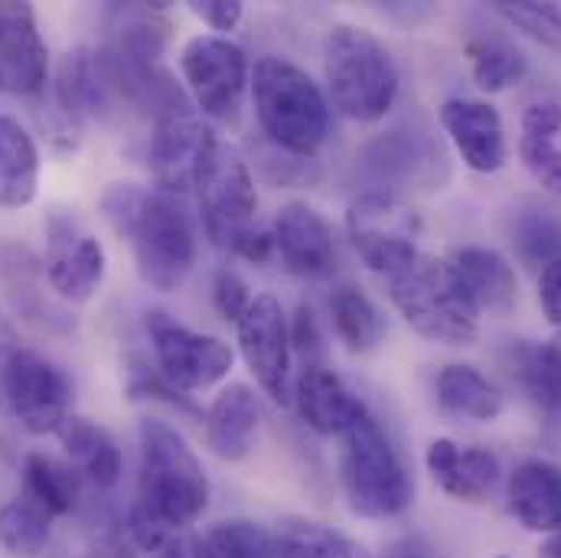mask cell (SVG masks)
Here are the masks:
<instances>
[{"instance_id":"7","label":"cell","mask_w":561,"mask_h":558,"mask_svg":"<svg viewBox=\"0 0 561 558\" xmlns=\"http://www.w3.org/2000/svg\"><path fill=\"white\" fill-rule=\"evenodd\" d=\"M389 297L405 323L424 340L470 346L480 337V314L450 275L447 262L419 252L405 269L389 275Z\"/></svg>"},{"instance_id":"24","label":"cell","mask_w":561,"mask_h":558,"mask_svg":"<svg viewBox=\"0 0 561 558\" xmlns=\"http://www.w3.org/2000/svg\"><path fill=\"white\" fill-rule=\"evenodd\" d=\"M255 434H259V399H255V392L242 383L226 386L206 412L209 447L222 460H242V457H249Z\"/></svg>"},{"instance_id":"26","label":"cell","mask_w":561,"mask_h":558,"mask_svg":"<svg viewBox=\"0 0 561 558\" xmlns=\"http://www.w3.org/2000/svg\"><path fill=\"white\" fill-rule=\"evenodd\" d=\"M513 376L539 409L549 431H561V343H516L513 346Z\"/></svg>"},{"instance_id":"46","label":"cell","mask_w":561,"mask_h":558,"mask_svg":"<svg viewBox=\"0 0 561 558\" xmlns=\"http://www.w3.org/2000/svg\"><path fill=\"white\" fill-rule=\"evenodd\" d=\"M542 558H561V533H556V536L542 546Z\"/></svg>"},{"instance_id":"38","label":"cell","mask_w":561,"mask_h":558,"mask_svg":"<svg viewBox=\"0 0 561 558\" xmlns=\"http://www.w3.org/2000/svg\"><path fill=\"white\" fill-rule=\"evenodd\" d=\"M125 376H128L125 389H128V396H131V399H153V402H163V406H170V409H180V412H186V415L199 419V409L190 402V396H186V392H180L173 383H167V376H163L157 366H150L147 360L131 356V360H128Z\"/></svg>"},{"instance_id":"37","label":"cell","mask_w":561,"mask_h":558,"mask_svg":"<svg viewBox=\"0 0 561 558\" xmlns=\"http://www.w3.org/2000/svg\"><path fill=\"white\" fill-rule=\"evenodd\" d=\"M493 13L503 16L510 26L526 33L529 39L542 43L546 49L561 53V3H539V0H500Z\"/></svg>"},{"instance_id":"27","label":"cell","mask_w":561,"mask_h":558,"mask_svg":"<svg viewBox=\"0 0 561 558\" xmlns=\"http://www.w3.org/2000/svg\"><path fill=\"white\" fill-rule=\"evenodd\" d=\"M39 150L33 135L10 115H0V209H20L36 200Z\"/></svg>"},{"instance_id":"3","label":"cell","mask_w":561,"mask_h":558,"mask_svg":"<svg viewBox=\"0 0 561 558\" xmlns=\"http://www.w3.org/2000/svg\"><path fill=\"white\" fill-rule=\"evenodd\" d=\"M196 200L209 242L229 255L265 265L275 252L272 232L255 223L259 193L249 160L236 144L219 140L196 180Z\"/></svg>"},{"instance_id":"4","label":"cell","mask_w":561,"mask_h":558,"mask_svg":"<svg viewBox=\"0 0 561 558\" xmlns=\"http://www.w3.org/2000/svg\"><path fill=\"white\" fill-rule=\"evenodd\" d=\"M323 76L333 109L359 125L386 118L399 99L396 56L363 26H336L327 36Z\"/></svg>"},{"instance_id":"9","label":"cell","mask_w":561,"mask_h":558,"mask_svg":"<svg viewBox=\"0 0 561 558\" xmlns=\"http://www.w3.org/2000/svg\"><path fill=\"white\" fill-rule=\"evenodd\" d=\"M369 190L382 193H431L450 180L444 144L424 122H402L369 140L356 157Z\"/></svg>"},{"instance_id":"41","label":"cell","mask_w":561,"mask_h":558,"mask_svg":"<svg viewBox=\"0 0 561 558\" xmlns=\"http://www.w3.org/2000/svg\"><path fill=\"white\" fill-rule=\"evenodd\" d=\"M290 346L300 353L304 366L307 363H323L320 353H323V340H320V330H317V320L307 307L297 310L294 317V327H290Z\"/></svg>"},{"instance_id":"30","label":"cell","mask_w":561,"mask_h":558,"mask_svg":"<svg viewBox=\"0 0 561 558\" xmlns=\"http://www.w3.org/2000/svg\"><path fill=\"white\" fill-rule=\"evenodd\" d=\"M330 317L336 337L346 343L350 353H369L386 337V317L373 304V297L356 284H340L330 294Z\"/></svg>"},{"instance_id":"8","label":"cell","mask_w":561,"mask_h":558,"mask_svg":"<svg viewBox=\"0 0 561 558\" xmlns=\"http://www.w3.org/2000/svg\"><path fill=\"white\" fill-rule=\"evenodd\" d=\"M0 409L30 434L59 431L72 415V383L43 353L0 333Z\"/></svg>"},{"instance_id":"31","label":"cell","mask_w":561,"mask_h":558,"mask_svg":"<svg viewBox=\"0 0 561 558\" xmlns=\"http://www.w3.org/2000/svg\"><path fill=\"white\" fill-rule=\"evenodd\" d=\"M82 477L76 467L59 464L56 457L33 451L23 460V497H30L36 506H43L49 516H69L79 506Z\"/></svg>"},{"instance_id":"14","label":"cell","mask_w":561,"mask_h":558,"mask_svg":"<svg viewBox=\"0 0 561 558\" xmlns=\"http://www.w3.org/2000/svg\"><path fill=\"white\" fill-rule=\"evenodd\" d=\"M216 144V132L190 109H176L157 118L147 138V167L157 190L170 196L196 190V180Z\"/></svg>"},{"instance_id":"45","label":"cell","mask_w":561,"mask_h":558,"mask_svg":"<svg viewBox=\"0 0 561 558\" xmlns=\"http://www.w3.org/2000/svg\"><path fill=\"white\" fill-rule=\"evenodd\" d=\"M389 558H440V556H434L427 546H421V543H405V546H399L396 553Z\"/></svg>"},{"instance_id":"5","label":"cell","mask_w":561,"mask_h":558,"mask_svg":"<svg viewBox=\"0 0 561 558\" xmlns=\"http://www.w3.org/2000/svg\"><path fill=\"white\" fill-rule=\"evenodd\" d=\"M340 451V477L346 490V503L363 520H392L412 506V474L369 409L359 412L343 434Z\"/></svg>"},{"instance_id":"17","label":"cell","mask_w":561,"mask_h":558,"mask_svg":"<svg viewBox=\"0 0 561 558\" xmlns=\"http://www.w3.org/2000/svg\"><path fill=\"white\" fill-rule=\"evenodd\" d=\"M275 252L284 269L300 278H327L336 265V242L330 223L310 203H287L275 216Z\"/></svg>"},{"instance_id":"19","label":"cell","mask_w":561,"mask_h":558,"mask_svg":"<svg viewBox=\"0 0 561 558\" xmlns=\"http://www.w3.org/2000/svg\"><path fill=\"white\" fill-rule=\"evenodd\" d=\"M53 95H56V112L76 128H82V122L92 118H108L118 105L105 66L99 59V49L89 46H79L62 56Z\"/></svg>"},{"instance_id":"10","label":"cell","mask_w":561,"mask_h":558,"mask_svg":"<svg viewBox=\"0 0 561 558\" xmlns=\"http://www.w3.org/2000/svg\"><path fill=\"white\" fill-rule=\"evenodd\" d=\"M346 232L356 255L386 278L419 255V213L396 193H359L346 209Z\"/></svg>"},{"instance_id":"16","label":"cell","mask_w":561,"mask_h":558,"mask_svg":"<svg viewBox=\"0 0 561 558\" xmlns=\"http://www.w3.org/2000/svg\"><path fill=\"white\" fill-rule=\"evenodd\" d=\"M49 82V49L36 10L20 0H0V92L33 99Z\"/></svg>"},{"instance_id":"21","label":"cell","mask_w":561,"mask_h":558,"mask_svg":"<svg viewBox=\"0 0 561 558\" xmlns=\"http://www.w3.org/2000/svg\"><path fill=\"white\" fill-rule=\"evenodd\" d=\"M427 470L437 487L463 503H480L500 483V460L486 447H460L450 437H437L427 447Z\"/></svg>"},{"instance_id":"36","label":"cell","mask_w":561,"mask_h":558,"mask_svg":"<svg viewBox=\"0 0 561 558\" xmlns=\"http://www.w3.org/2000/svg\"><path fill=\"white\" fill-rule=\"evenodd\" d=\"M513 246H516V255H519L526 265H542V269H546L552 259H559L561 255L559 209H546V206L526 209V213L516 219Z\"/></svg>"},{"instance_id":"15","label":"cell","mask_w":561,"mask_h":558,"mask_svg":"<svg viewBox=\"0 0 561 558\" xmlns=\"http://www.w3.org/2000/svg\"><path fill=\"white\" fill-rule=\"evenodd\" d=\"M239 330V350L259 386L278 402L287 406L294 399V376H290V327L280 310V300L275 294H255L249 310L236 323Z\"/></svg>"},{"instance_id":"44","label":"cell","mask_w":561,"mask_h":558,"mask_svg":"<svg viewBox=\"0 0 561 558\" xmlns=\"http://www.w3.org/2000/svg\"><path fill=\"white\" fill-rule=\"evenodd\" d=\"M89 558H131V553H128V546L118 536H108V539H102V543L92 546Z\"/></svg>"},{"instance_id":"39","label":"cell","mask_w":561,"mask_h":558,"mask_svg":"<svg viewBox=\"0 0 561 558\" xmlns=\"http://www.w3.org/2000/svg\"><path fill=\"white\" fill-rule=\"evenodd\" d=\"M213 300H216V310L222 314V320L239 323V317H242V314L249 310V304H252V291H249V284H245V278H242L239 272L222 269V272L216 275V284H213Z\"/></svg>"},{"instance_id":"20","label":"cell","mask_w":561,"mask_h":558,"mask_svg":"<svg viewBox=\"0 0 561 558\" xmlns=\"http://www.w3.org/2000/svg\"><path fill=\"white\" fill-rule=\"evenodd\" d=\"M450 275L457 278L460 291L467 294V300L477 307V314H510L516 307L519 297V284L513 265L483 246H463L447 259Z\"/></svg>"},{"instance_id":"29","label":"cell","mask_w":561,"mask_h":558,"mask_svg":"<svg viewBox=\"0 0 561 558\" xmlns=\"http://www.w3.org/2000/svg\"><path fill=\"white\" fill-rule=\"evenodd\" d=\"M437 402L444 412L470 421H493L503 415V392L493 379H486L480 369L454 363L444 366L437 376Z\"/></svg>"},{"instance_id":"47","label":"cell","mask_w":561,"mask_h":558,"mask_svg":"<svg viewBox=\"0 0 561 558\" xmlns=\"http://www.w3.org/2000/svg\"><path fill=\"white\" fill-rule=\"evenodd\" d=\"M500 558H506V556H500Z\"/></svg>"},{"instance_id":"18","label":"cell","mask_w":561,"mask_h":558,"mask_svg":"<svg viewBox=\"0 0 561 558\" xmlns=\"http://www.w3.org/2000/svg\"><path fill=\"white\" fill-rule=\"evenodd\" d=\"M440 125L463 163L477 173H496L506 157V128L500 112L483 99H447L440 105Z\"/></svg>"},{"instance_id":"34","label":"cell","mask_w":561,"mask_h":558,"mask_svg":"<svg viewBox=\"0 0 561 558\" xmlns=\"http://www.w3.org/2000/svg\"><path fill=\"white\" fill-rule=\"evenodd\" d=\"M53 516L30 497H16L0 506V546L16 558H36L49 546Z\"/></svg>"},{"instance_id":"11","label":"cell","mask_w":561,"mask_h":558,"mask_svg":"<svg viewBox=\"0 0 561 558\" xmlns=\"http://www.w3.org/2000/svg\"><path fill=\"white\" fill-rule=\"evenodd\" d=\"M183 82L196 102V109L222 125H236L242 112L245 89L252 82L245 53L229 39L216 33H199L186 39L180 53Z\"/></svg>"},{"instance_id":"23","label":"cell","mask_w":561,"mask_h":558,"mask_svg":"<svg viewBox=\"0 0 561 558\" xmlns=\"http://www.w3.org/2000/svg\"><path fill=\"white\" fill-rule=\"evenodd\" d=\"M510 510L533 533H561V467L523 460L510 474Z\"/></svg>"},{"instance_id":"33","label":"cell","mask_w":561,"mask_h":558,"mask_svg":"<svg viewBox=\"0 0 561 558\" xmlns=\"http://www.w3.org/2000/svg\"><path fill=\"white\" fill-rule=\"evenodd\" d=\"M275 546L278 558H369V553L346 533L310 520H284Z\"/></svg>"},{"instance_id":"13","label":"cell","mask_w":561,"mask_h":558,"mask_svg":"<svg viewBox=\"0 0 561 558\" xmlns=\"http://www.w3.org/2000/svg\"><path fill=\"white\" fill-rule=\"evenodd\" d=\"M105 246L85 229V223L66 209H53L46 219V259L43 275L56 297L85 304L105 281Z\"/></svg>"},{"instance_id":"12","label":"cell","mask_w":561,"mask_h":558,"mask_svg":"<svg viewBox=\"0 0 561 558\" xmlns=\"http://www.w3.org/2000/svg\"><path fill=\"white\" fill-rule=\"evenodd\" d=\"M147 337L153 350V366L186 396L222 383L236 360L229 343L199 333L163 310L147 314Z\"/></svg>"},{"instance_id":"28","label":"cell","mask_w":561,"mask_h":558,"mask_svg":"<svg viewBox=\"0 0 561 558\" xmlns=\"http://www.w3.org/2000/svg\"><path fill=\"white\" fill-rule=\"evenodd\" d=\"M559 135V102H539V105L526 109V115H523V138H519L523 163L539 180V186H546L556 196H561V147L556 144Z\"/></svg>"},{"instance_id":"2","label":"cell","mask_w":561,"mask_h":558,"mask_svg":"<svg viewBox=\"0 0 561 558\" xmlns=\"http://www.w3.org/2000/svg\"><path fill=\"white\" fill-rule=\"evenodd\" d=\"M102 216L131 246L144 284L176 291L196 265V223L180 196L144 190L138 183H112L102 193Z\"/></svg>"},{"instance_id":"1","label":"cell","mask_w":561,"mask_h":558,"mask_svg":"<svg viewBox=\"0 0 561 558\" xmlns=\"http://www.w3.org/2000/svg\"><path fill=\"white\" fill-rule=\"evenodd\" d=\"M209 503V480L186 444V437L170 421H140V474L138 497L128 510L131 543L153 553L163 543L190 529Z\"/></svg>"},{"instance_id":"35","label":"cell","mask_w":561,"mask_h":558,"mask_svg":"<svg viewBox=\"0 0 561 558\" xmlns=\"http://www.w3.org/2000/svg\"><path fill=\"white\" fill-rule=\"evenodd\" d=\"M206 558H278L275 536L252 520H222L199 536Z\"/></svg>"},{"instance_id":"25","label":"cell","mask_w":561,"mask_h":558,"mask_svg":"<svg viewBox=\"0 0 561 558\" xmlns=\"http://www.w3.org/2000/svg\"><path fill=\"white\" fill-rule=\"evenodd\" d=\"M56 434L82 480H89L99 490H112L122 480L125 460H122L118 441L102 424L82 415H69Z\"/></svg>"},{"instance_id":"42","label":"cell","mask_w":561,"mask_h":558,"mask_svg":"<svg viewBox=\"0 0 561 558\" xmlns=\"http://www.w3.org/2000/svg\"><path fill=\"white\" fill-rule=\"evenodd\" d=\"M539 304H542V314L549 317V323L561 327V255L552 259L542 269V278H539Z\"/></svg>"},{"instance_id":"22","label":"cell","mask_w":561,"mask_h":558,"mask_svg":"<svg viewBox=\"0 0 561 558\" xmlns=\"http://www.w3.org/2000/svg\"><path fill=\"white\" fill-rule=\"evenodd\" d=\"M294 402L300 409V419L307 421L317 434H343L359 412L366 409L346 383L323 363H307L294 383Z\"/></svg>"},{"instance_id":"6","label":"cell","mask_w":561,"mask_h":558,"mask_svg":"<svg viewBox=\"0 0 561 558\" xmlns=\"http://www.w3.org/2000/svg\"><path fill=\"white\" fill-rule=\"evenodd\" d=\"M249 86L265 135L294 157H313L330 132V105L320 86L280 56L259 59Z\"/></svg>"},{"instance_id":"32","label":"cell","mask_w":561,"mask_h":558,"mask_svg":"<svg viewBox=\"0 0 561 558\" xmlns=\"http://www.w3.org/2000/svg\"><path fill=\"white\" fill-rule=\"evenodd\" d=\"M467 56H470V76L483 92H503L523 82L529 72L526 53L506 36L480 33L467 43Z\"/></svg>"},{"instance_id":"43","label":"cell","mask_w":561,"mask_h":558,"mask_svg":"<svg viewBox=\"0 0 561 558\" xmlns=\"http://www.w3.org/2000/svg\"><path fill=\"white\" fill-rule=\"evenodd\" d=\"M147 558H206L199 549V539H170L160 549H153Z\"/></svg>"},{"instance_id":"40","label":"cell","mask_w":561,"mask_h":558,"mask_svg":"<svg viewBox=\"0 0 561 558\" xmlns=\"http://www.w3.org/2000/svg\"><path fill=\"white\" fill-rule=\"evenodd\" d=\"M190 10H193L209 30H216V36L236 30V26L242 23V13H245V7H242L239 0H196V3H190Z\"/></svg>"}]
</instances>
